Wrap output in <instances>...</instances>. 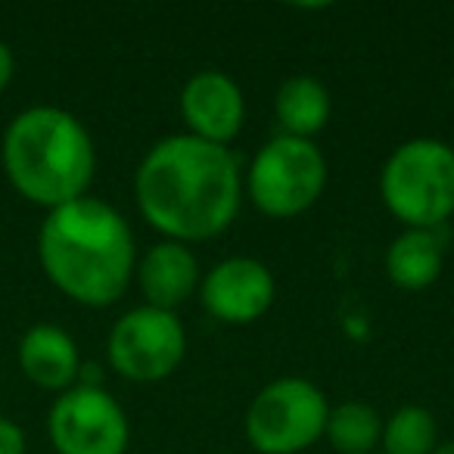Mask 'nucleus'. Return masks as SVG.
Segmentation results:
<instances>
[{
	"label": "nucleus",
	"instance_id": "obj_14",
	"mask_svg": "<svg viewBox=\"0 0 454 454\" xmlns=\"http://www.w3.org/2000/svg\"><path fill=\"white\" fill-rule=\"evenodd\" d=\"M274 115H278L280 134L315 140V134H321L333 115V97L327 84L317 82L315 75H293L278 88Z\"/></svg>",
	"mask_w": 454,
	"mask_h": 454
},
{
	"label": "nucleus",
	"instance_id": "obj_6",
	"mask_svg": "<svg viewBox=\"0 0 454 454\" xmlns=\"http://www.w3.org/2000/svg\"><path fill=\"white\" fill-rule=\"evenodd\" d=\"M330 402L311 380L278 377L247 408V439L259 454H302L324 435Z\"/></svg>",
	"mask_w": 454,
	"mask_h": 454
},
{
	"label": "nucleus",
	"instance_id": "obj_11",
	"mask_svg": "<svg viewBox=\"0 0 454 454\" xmlns=\"http://www.w3.org/2000/svg\"><path fill=\"white\" fill-rule=\"evenodd\" d=\"M134 278H137V286L146 299L144 305L177 315V309L200 290L202 274L193 249L175 240H162L140 255Z\"/></svg>",
	"mask_w": 454,
	"mask_h": 454
},
{
	"label": "nucleus",
	"instance_id": "obj_1",
	"mask_svg": "<svg viewBox=\"0 0 454 454\" xmlns=\"http://www.w3.org/2000/svg\"><path fill=\"white\" fill-rule=\"evenodd\" d=\"M144 221L175 243H206L234 224L243 175L234 153L193 134H171L146 150L134 171Z\"/></svg>",
	"mask_w": 454,
	"mask_h": 454
},
{
	"label": "nucleus",
	"instance_id": "obj_13",
	"mask_svg": "<svg viewBox=\"0 0 454 454\" xmlns=\"http://www.w3.org/2000/svg\"><path fill=\"white\" fill-rule=\"evenodd\" d=\"M445 265V243L439 231L404 227L386 249V274L404 293H420L433 286Z\"/></svg>",
	"mask_w": 454,
	"mask_h": 454
},
{
	"label": "nucleus",
	"instance_id": "obj_16",
	"mask_svg": "<svg viewBox=\"0 0 454 454\" xmlns=\"http://www.w3.org/2000/svg\"><path fill=\"white\" fill-rule=\"evenodd\" d=\"M383 451L380 454H429L439 445V427L433 411L420 404H402L383 420Z\"/></svg>",
	"mask_w": 454,
	"mask_h": 454
},
{
	"label": "nucleus",
	"instance_id": "obj_19",
	"mask_svg": "<svg viewBox=\"0 0 454 454\" xmlns=\"http://www.w3.org/2000/svg\"><path fill=\"white\" fill-rule=\"evenodd\" d=\"M429 454H454V442H439Z\"/></svg>",
	"mask_w": 454,
	"mask_h": 454
},
{
	"label": "nucleus",
	"instance_id": "obj_17",
	"mask_svg": "<svg viewBox=\"0 0 454 454\" xmlns=\"http://www.w3.org/2000/svg\"><path fill=\"white\" fill-rule=\"evenodd\" d=\"M0 454H26V433L16 420L0 414Z\"/></svg>",
	"mask_w": 454,
	"mask_h": 454
},
{
	"label": "nucleus",
	"instance_id": "obj_9",
	"mask_svg": "<svg viewBox=\"0 0 454 454\" xmlns=\"http://www.w3.org/2000/svg\"><path fill=\"white\" fill-rule=\"evenodd\" d=\"M274 274L265 262L231 255L200 280V302L221 324H253L274 305Z\"/></svg>",
	"mask_w": 454,
	"mask_h": 454
},
{
	"label": "nucleus",
	"instance_id": "obj_20",
	"mask_svg": "<svg viewBox=\"0 0 454 454\" xmlns=\"http://www.w3.org/2000/svg\"><path fill=\"white\" fill-rule=\"evenodd\" d=\"M451 90H454V82H451Z\"/></svg>",
	"mask_w": 454,
	"mask_h": 454
},
{
	"label": "nucleus",
	"instance_id": "obj_5",
	"mask_svg": "<svg viewBox=\"0 0 454 454\" xmlns=\"http://www.w3.org/2000/svg\"><path fill=\"white\" fill-rule=\"evenodd\" d=\"M327 187V159L315 140L271 137L249 162L243 190L268 218H296L321 200Z\"/></svg>",
	"mask_w": 454,
	"mask_h": 454
},
{
	"label": "nucleus",
	"instance_id": "obj_10",
	"mask_svg": "<svg viewBox=\"0 0 454 454\" xmlns=\"http://www.w3.org/2000/svg\"><path fill=\"white\" fill-rule=\"evenodd\" d=\"M181 115L187 134L208 144L227 146L240 134L247 119V100L240 84L218 69H202L181 88Z\"/></svg>",
	"mask_w": 454,
	"mask_h": 454
},
{
	"label": "nucleus",
	"instance_id": "obj_12",
	"mask_svg": "<svg viewBox=\"0 0 454 454\" xmlns=\"http://www.w3.org/2000/svg\"><path fill=\"white\" fill-rule=\"evenodd\" d=\"M20 367L35 386L47 392H66L82 377V355L72 333L57 324H32L16 348Z\"/></svg>",
	"mask_w": 454,
	"mask_h": 454
},
{
	"label": "nucleus",
	"instance_id": "obj_4",
	"mask_svg": "<svg viewBox=\"0 0 454 454\" xmlns=\"http://www.w3.org/2000/svg\"><path fill=\"white\" fill-rule=\"evenodd\" d=\"M380 196L404 227L439 231L454 215V146L439 137L398 144L380 168Z\"/></svg>",
	"mask_w": 454,
	"mask_h": 454
},
{
	"label": "nucleus",
	"instance_id": "obj_8",
	"mask_svg": "<svg viewBox=\"0 0 454 454\" xmlns=\"http://www.w3.org/2000/svg\"><path fill=\"white\" fill-rule=\"evenodd\" d=\"M47 433L57 454H125L131 423L113 392L100 383H75L53 398Z\"/></svg>",
	"mask_w": 454,
	"mask_h": 454
},
{
	"label": "nucleus",
	"instance_id": "obj_15",
	"mask_svg": "<svg viewBox=\"0 0 454 454\" xmlns=\"http://www.w3.org/2000/svg\"><path fill=\"white\" fill-rule=\"evenodd\" d=\"M324 435L340 454H377L383 439V417L373 404L358 398L340 402L336 408H330Z\"/></svg>",
	"mask_w": 454,
	"mask_h": 454
},
{
	"label": "nucleus",
	"instance_id": "obj_21",
	"mask_svg": "<svg viewBox=\"0 0 454 454\" xmlns=\"http://www.w3.org/2000/svg\"><path fill=\"white\" fill-rule=\"evenodd\" d=\"M377 454H380V451H377Z\"/></svg>",
	"mask_w": 454,
	"mask_h": 454
},
{
	"label": "nucleus",
	"instance_id": "obj_18",
	"mask_svg": "<svg viewBox=\"0 0 454 454\" xmlns=\"http://www.w3.org/2000/svg\"><path fill=\"white\" fill-rule=\"evenodd\" d=\"M13 72H16V57H13V47L7 41L0 38V90L7 88L13 82Z\"/></svg>",
	"mask_w": 454,
	"mask_h": 454
},
{
	"label": "nucleus",
	"instance_id": "obj_3",
	"mask_svg": "<svg viewBox=\"0 0 454 454\" xmlns=\"http://www.w3.org/2000/svg\"><path fill=\"white\" fill-rule=\"evenodd\" d=\"M0 162L16 193L51 212L88 196L97 175V146L78 115L38 103L10 119Z\"/></svg>",
	"mask_w": 454,
	"mask_h": 454
},
{
	"label": "nucleus",
	"instance_id": "obj_2",
	"mask_svg": "<svg viewBox=\"0 0 454 454\" xmlns=\"http://www.w3.org/2000/svg\"><path fill=\"white\" fill-rule=\"evenodd\" d=\"M38 262L47 280L72 302L106 309L131 286L137 247L125 215L88 193L44 215Z\"/></svg>",
	"mask_w": 454,
	"mask_h": 454
},
{
	"label": "nucleus",
	"instance_id": "obj_7",
	"mask_svg": "<svg viewBox=\"0 0 454 454\" xmlns=\"http://www.w3.org/2000/svg\"><path fill=\"white\" fill-rule=\"evenodd\" d=\"M109 364L131 383H159L181 367L187 333L175 311L137 305L113 324L106 340Z\"/></svg>",
	"mask_w": 454,
	"mask_h": 454
}]
</instances>
